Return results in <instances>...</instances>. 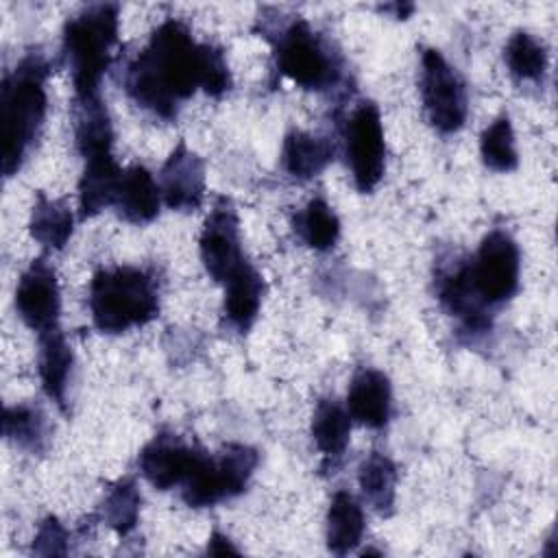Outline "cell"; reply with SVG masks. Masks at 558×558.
I'll return each instance as SVG.
<instances>
[{
  "label": "cell",
  "instance_id": "6da1fadb",
  "mask_svg": "<svg viewBox=\"0 0 558 558\" xmlns=\"http://www.w3.org/2000/svg\"><path fill=\"white\" fill-rule=\"evenodd\" d=\"M122 85L135 105L161 120H174L179 105L196 89L214 98L227 94L231 72L222 48L196 41L183 22L168 17L126 65Z\"/></svg>",
  "mask_w": 558,
  "mask_h": 558
},
{
  "label": "cell",
  "instance_id": "7a4b0ae2",
  "mask_svg": "<svg viewBox=\"0 0 558 558\" xmlns=\"http://www.w3.org/2000/svg\"><path fill=\"white\" fill-rule=\"evenodd\" d=\"M48 63L39 52L26 54L0 87L2 172L13 177L35 146L46 118Z\"/></svg>",
  "mask_w": 558,
  "mask_h": 558
},
{
  "label": "cell",
  "instance_id": "3957f363",
  "mask_svg": "<svg viewBox=\"0 0 558 558\" xmlns=\"http://www.w3.org/2000/svg\"><path fill=\"white\" fill-rule=\"evenodd\" d=\"M87 305L98 331L122 333L159 314V283L140 266L100 268L89 281Z\"/></svg>",
  "mask_w": 558,
  "mask_h": 558
},
{
  "label": "cell",
  "instance_id": "277c9868",
  "mask_svg": "<svg viewBox=\"0 0 558 558\" xmlns=\"http://www.w3.org/2000/svg\"><path fill=\"white\" fill-rule=\"evenodd\" d=\"M118 26L120 7L111 2L85 7L65 22L61 52L72 72L76 98L100 94V78L111 63Z\"/></svg>",
  "mask_w": 558,
  "mask_h": 558
},
{
  "label": "cell",
  "instance_id": "5b68a950",
  "mask_svg": "<svg viewBox=\"0 0 558 558\" xmlns=\"http://www.w3.org/2000/svg\"><path fill=\"white\" fill-rule=\"evenodd\" d=\"M262 35L272 44L277 72L299 87L320 92L340 78L338 54L303 17L262 26Z\"/></svg>",
  "mask_w": 558,
  "mask_h": 558
},
{
  "label": "cell",
  "instance_id": "8992f818",
  "mask_svg": "<svg viewBox=\"0 0 558 558\" xmlns=\"http://www.w3.org/2000/svg\"><path fill=\"white\" fill-rule=\"evenodd\" d=\"M259 453L242 442H227L216 456L201 449L190 475L181 484V497L190 508H209L246 490Z\"/></svg>",
  "mask_w": 558,
  "mask_h": 558
},
{
  "label": "cell",
  "instance_id": "52a82bcc",
  "mask_svg": "<svg viewBox=\"0 0 558 558\" xmlns=\"http://www.w3.org/2000/svg\"><path fill=\"white\" fill-rule=\"evenodd\" d=\"M469 281L484 307L506 303L519 290L521 255L514 238L504 229H493L480 248L466 259Z\"/></svg>",
  "mask_w": 558,
  "mask_h": 558
},
{
  "label": "cell",
  "instance_id": "ba28073f",
  "mask_svg": "<svg viewBox=\"0 0 558 558\" xmlns=\"http://www.w3.org/2000/svg\"><path fill=\"white\" fill-rule=\"evenodd\" d=\"M421 96L425 116L438 133L451 135L464 126L469 111L464 81L436 48H425L421 54Z\"/></svg>",
  "mask_w": 558,
  "mask_h": 558
},
{
  "label": "cell",
  "instance_id": "9c48e42d",
  "mask_svg": "<svg viewBox=\"0 0 558 558\" xmlns=\"http://www.w3.org/2000/svg\"><path fill=\"white\" fill-rule=\"evenodd\" d=\"M344 150L357 192H373L386 170L384 124L379 107L373 100H362L347 120Z\"/></svg>",
  "mask_w": 558,
  "mask_h": 558
},
{
  "label": "cell",
  "instance_id": "30bf717a",
  "mask_svg": "<svg viewBox=\"0 0 558 558\" xmlns=\"http://www.w3.org/2000/svg\"><path fill=\"white\" fill-rule=\"evenodd\" d=\"M198 253L207 275L218 283H225L248 262L242 253L240 220L231 198L218 196L214 201L198 238Z\"/></svg>",
  "mask_w": 558,
  "mask_h": 558
},
{
  "label": "cell",
  "instance_id": "8fae6325",
  "mask_svg": "<svg viewBox=\"0 0 558 558\" xmlns=\"http://www.w3.org/2000/svg\"><path fill=\"white\" fill-rule=\"evenodd\" d=\"M15 310L22 323L37 336L59 327L61 290L57 270L46 257H35L20 275L15 288Z\"/></svg>",
  "mask_w": 558,
  "mask_h": 558
},
{
  "label": "cell",
  "instance_id": "7c38bea8",
  "mask_svg": "<svg viewBox=\"0 0 558 558\" xmlns=\"http://www.w3.org/2000/svg\"><path fill=\"white\" fill-rule=\"evenodd\" d=\"M198 453L201 449L187 445L179 434L159 432L142 447L137 466L153 488L170 490L185 482Z\"/></svg>",
  "mask_w": 558,
  "mask_h": 558
},
{
  "label": "cell",
  "instance_id": "4fadbf2b",
  "mask_svg": "<svg viewBox=\"0 0 558 558\" xmlns=\"http://www.w3.org/2000/svg\"><path fill=\"white\" fill-rule=\"evenodd\" d=\"M159 181L161 198L170 209L192 211L201 207L205 196V163L183 140L161 166Z\"/></svg>",
  "mask_w": 558,
  "mask_h": 558
},
{
  "label": "cell",
  "instance_id": "5bb4252c",
  "mask_svg": "<svg viewBox=\"0 0 558 558\" xmlns=\"http://www.w3.org/2000/svg\"><path fill=\"white\" fill-rule=\"evenodd\" d=\"M347 410L360 425L381 429L392 410V386L388 375L377 368H360L351 377L347 390Z\"/></svg>",
  "mask_w": 558,
  "mask_h": 558
},
{
  "label": "cell",
  "instance_id": "9a60e30c",
  "mask_svg": "<svg viewBox=\"0 0 558 558\" xmlns=\"http://www.w3.org/2000/svg\"><path fill=\"white\" fill-rule=\"evenodd\" d=\"M159 205L161 190L153 174L140 163L124 168L113 201L116 214L131 225H146L157 218Z\"/></svg>",
  "mask_w": 558,
  "mask_h": 558
},
{
  "label": "cell",
  "instance_id": "2e32d148",
  "mask_svg": "<svg viewBox=\"0 0 558 558\" xmlns=\"http://www.w3.org/2000/svg\"><path fill=\"white\" fill-rule=\"evenodd\" d=\"M122 168L111 153L85 159L83 174L78 179V216L81 220L94 218L107 207H113L120 185Z\"/></svg>",
  "mask_w": 558,
  "mask_h": 558
},
{
  "label": "cell",
  "instance_id": "e0dca14e",
  "mask_svg": "<svg viewBox=\"0 0 558 558\" xmlns=\"http://www.w3.org/2000/svg\"><path fill=\"white\" fill-rule=\"evenodd\" d=\"M39 342V357H37V371L44 392L59 405L61 412L68 410V384L72 377L74 366V353L63 336V331L57 327L48 333L37 336Z\"/></svg>",
  "mask_w": 558,
  "mask_h": 558
},
{
  "label": "cell",
  "instance_id": "ac0fdd59",
  "mask_svg": "<svg viewBox=\"0 0 558 558\" xmlns=\"http://www.w3.org/2000/svg\"><path fill=\"white\" fill-rule=\"evenodd\" d=\"M72 113H74V142L83 159L111 153L113 129L100 94L83 96V98L74 96Z\"/></svg>",
  "mask_w": 558,
  "mask_h": 558
},
{
  "label": "cell",
  "instance_id": "d6986e66",
  "mask_svg": "<svg viewBox=\"0 0 558 558\" xmlns=\"http://www.w3.org/2000/svg\"><path fill=\"white\" fill-rule=\"evenodd\" d=\"M264 277L255 270L251 262H246L240 270H235L225 281V318L238 331H248L255 323L262 299H264Z\"/></svg>",
  "mask_w": 558,
  "mask_h": 558
},
{
  "label": "cell",
  "instance_id": "ffe728a7",
  "mask_svg": "<svg viewBox=\"0 0 558 558\" xmlns=\"http://www.w3.org/2000/svg\"><path fill=\"white\" fill-rule=\"evenodd\" d=\"M333 159V146L329 140L292 129L283 137L281 166L296 181H310L320 174Z\"/></svg>",
  "mask_w": 558,
  "mask_h": 558
},
{
  "label": "cell",
  "instance_id": "44dd1931",
  "mask_svg": "<svg viewBox=\"0 0 558 558\" xmlns=\"http://www.w3.org/2000/svg\"><path fill=\"white\" fill-rule=\"evenodd\" d=\"M364 530H366V521H364V510L360 501L347 490L333 493L327 508V525H325L327 549L336 556H344L353 551L360 545Z\"/></svg>",
  "mask_w": 558,
  "mask_h": 558
},
{
  "label": "cell",
  "instance_id": "7402d4cb",
  "mask_svg": "<svg viewBox=\"0 0 558 558\" xmlns=\"http://www.w3.org/2000/svg\"><path fill=\"white\" fill-rule=\"evenodd\" d=\"M72 229L74 216L70 205L63 198H48L44 192H37L28 220L33 240L46 248L61 251L72 238Z\"/></svg>",
  "mask_w": 558,
  "mask_h": 558
},
{
  "label": "cell",
  "instance_id": "603a6c76",
  "mask_svg": "<svg viewBox=\"0 0 558 558\" xmlns=\"http://www.w3.org/2000/svg\"><path fill=\"white\" fill-rule=\"evenodd\" d=\"M351 414L336 399H320L312 414V440L327 462L342 458L351 438Z\"/></svg>",
  "mask_w": 558,
  "mask_h": 558
},
{
  "label": "cell",
  "instance_id": "cb8c5ba5",
  "mask_svg": "<svg viewBox=\"0 0 558 558\" xmlns=\"http://www.w3.org/2000/svg\"><path fill=\"white\" fill-rule=\"evenodd\" d=\"M397 477V464L379 451H371L357 466V484L364 499L384 517L392 514Z\"/></svg>",
  "mask_w": 558,
  "mask_h": 558
},
{
  "label": "cell",
  "instance_id": "d4e9b609",
  "mask_svg": "<svg viewBox=\"0 0 558 558\" xmlns=\"http://www.w3.org/2000/svg\"><path fill=\"white\" fill-rule=\"evenodd\" d=\"M2 434L15 447L28 453H41L48 442L46 414L33 403L7 405L2 416Z\"/></svg>",
  "mask_w": 558,
  "mask_h": 558
},
{
  "label": "cell",
  "instance_id": "484cf974",
  "mask_svg": "<svg viewBox=\"0 0 558 558\" xmlns=\"http://www.w3.org/2000/svg\"><path fill=\"white\" fill-rule=\"evenodd\" d=\"M294 233L314 251H329L340 238V220L325 198H312L292 218Z\"/></svg>",
  "mask_w": 558,
  "mask_h": 558
},
{
  "label": "cell",
  "instance_id": "4316f807",
  "mask_svg": "<svg viewBox=\"0 0 558 558\" xmlns=\"http://www.w3.org/2000/svg\"><path fill=\"white\" fill-rule=\"evenodd\" d=\"M504 61L508 72L517 81H532L538 83L543 81L547 65H549V54L547 48L541 39H536L527 31H517L510 35L506 48H504Z\"/></svg>",
  "mask_w": 558,
  "mask_h": 558
},
{
  "label": "cell",
  "instance_id": "83f0119b",
  "mask_svg": "<svg viewBox=\"0 0 558 558\" xmlns=\"http://www.w3.org/2000/svg\"><path fill=\"white\" fill-rule=\"evenodd\" d=\"M480 155L484 166L493 172H510L519 166L514 131L508 113H501L482 131Z\"/></svg>",
  "mask_w": 558,
  "mask_h": 558
},
{
  "label": "cell",
  "instance_id": "f1b7e54d",
  "mask_svg": "<svg viewBox=\"0 0 558 558\" xmlns=\"http://www.w3.org/2000/svg\"><path fill=\"white\" fill-rule=\"evenodd\" d=\"M142 495L133 480H118L105 495L100 506V519L120 536L133 532L140 519Z\"/></svg>",
  "mask_w": 558,
  "mask_h": 558
},
{
  "label": "cell",
  "instance_id": "f546056e",
  "mask_svg": "<svg viewBox=\"0 0 558 558\" xmlns=\"http://www.w3.org/2000/svg\"><path fill=\"white\" fill-rule=\"evenodd\" d=\"M68 541H70V534H68L65 525L54 514H48L39 523L31 549L37 556H65Z\"/></svg>",
  "mask_w": 558,
  "mask_h": 558
},
{
  "label": "cell",
  "instance_id": "4dcf8cb0",
  "mask_svg": "<svg viewBox=\"0 0 558 558\" xmlns=\"http://www.w3.org/2000/svg\"><path fill=\"white\" fill-rule=\"evenodd\" d=\"M207 554L211 556H227V554H240V549L231 543V538L218 530L211 532L207 541Z\"/></svg>",
  "mask_w": 558,
  "mask_h": 558
},
{
  "label": "cell",
  "instance_id": "1f68e13d",
  "mask_svg": "<svg viewBox=\"0 0 558 558\" xmlns=\"http://www.w3.org/2000/svg\"><path fill=\"white\" fill-rule=\"evenodd\" d=\"M384 11H395V17H397V20H405V17L414 11V4H410V2H408V4H399V2H397V4L384 7Z\"/></svg>",
  "mask_w": 558,
  "mask_h": 558
}]
</instances>
